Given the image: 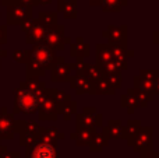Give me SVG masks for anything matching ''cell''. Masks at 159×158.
<instances>
[{"instance_id":"cell-1","label":"cell","mask_w":159,"mask_h":158,"mask_svg":"<svg viewBox=\"0 0 159 158\" xmlns=\"http://www.w3.org/2000/svg\"><path fill=\"white\" fill-rule=\"evenodd\" d=\"M39 97L27 88H16L14 91L13 114H35L38 111Z\"/></svg>"},{"instance_id":"cell-2","label":"cell","mask_w":159,"mask_h":158,"mask_svg":"<svg viewBox=\"0 0 159 158\" xmlns=\"http://www.w3.org/2000/svg\"><path fill=\"white\" fill-rule=\"evenodd\" d=\"M56 59H57L56 50L49 48L46 44H38L34 45L32 49H30V59L27 63L35 64V66L48 70L56 64Z\"/></svg>"},{"instance_id":"cell-3","label":"cell","mask_w":159,"mask_h":158,"mask_svg":"<svg viewBox=\"0 0 159 158\" xmlns=\"http://www.w3.org/2000/svg\"><path fill=\"white\" fill-rule=\"evenodd\" d=\"M154 128L152 126H141L134 134L131 142V147L135 153H140V156H144L147 153L154 151Z\"/></svg>"},{"instance_id":"cell-4","label":"cell","mask_w":159,"mask_h":158,"mask_svg":"<svg viewBox=\"0 0 159 158\" xmlns=\"http://www.w3.org/2000/svg\"><path fill=\"white\" fill-rule=\"evenodd\" d=\"M103 126V115L99 114L93 106H84L81 112L75 114V128H102Z\"/></svg>"},{"instance_id":"cell-5","label":"cell","mask_w":159,"mask_h":158,"mask_svg":"<svg viewBox=\"0 0 159 158\" xmlns=\"http://www.w3.org/2000/svg\"><path fill=\"white\" fill-rule=\"evenodd\" d=\"M21 28L24 32H27L25 41H27L28 45H38V44H43L45 42L48 28L38 18H32L30 21L24 22L21 25Z\"/></svg>"},{"instance_id":"cell-6","label":"cell","mask_w":159,"mask_h":158,"mask_svg":"<svg viewBox=\"0 0 159 158\" xmlns=\"http://www.w3.org/2000/svg\"><path fill=\"white\" fill-rule=\"evenodd\" d=\"M71 38L64 35V25L63 24H56L53 27H49L46 31V36H45V42L49 48L53 50H61L66 44H71Z\"/></svg>"},{"instance_id":"cell-7","label":"cell","mask_w":159,"mask_h":158,"mask_svg":"<svg viewBox=\"0 0 159 158\" xmlns=\"http://www.w3.org/2000/svg\"><path fill=\"white\" fill-rule=\"evenodd\" d=\"M34 18L32 7L22 6L20 3H14L7 6V22L8 24H24Z\"/></svg>"},{"instance_id":"cell-8","label":"cell","mask_w":159,"mask_h":158,"mask_svg":"<svg viewBox=\"0 0 159 158\" xmlns=\"http://www.w3.org/2000/svg\"><path fill=\"white\" fill-rule=\"evenodd\" d=\"M127 32L129 27L126 24L113 25L109 24L106 30L102 31V36L107 39V44L117 45V46H127Z\"/></svg>"},{"instance_id":"cell-9","label":"cell","mask_w":159,"mask_h":158,"mask_svg":"<svg viewBox=\"0 0 159 158\" xmlns=\"http://www.w3.org/2000/svg\"><path fill=\"white\" fill-rule=\"evenodd\" d=\"M25 156L27 158H57V147L38 140L32 146L27 147Z\"/></svg>"},{"instance_id":"cell-10","label":"cell","mask_w":159,"mask_h":158,"mask_svg":"<svg viewBox=\"0 0 159 158\" xmlns=\"http://www.w3.org/2000/svg\"><path fill=\"white\" fill-rule=\"evenodd\" d=\"M38 115L41 120H57L59 119V114L56 105L53 102V100L48 95L46 90H45L43 95L39 97V105H38Z\"/></svg>"},{"instance_id":"cell-11","label":"cell","mask_w":159,"mask_h":158,"mask_svg":"<svg viewBox=\"0 0 159 158\" xmlns=\"http://www.w3.org/2000/svg\"><path fill=\"white\" fill-rule=\"evenodd\" d=\"M67 83L75 91V94H78V95L84 94V92H88V94H92V95L95 94L93 92V81L87 74H84V73L75 72V74L71 76Z\"/></svg>"},{"instance_id":"cell-12","label":"cell","mask_w":159,"mask_h":158,"mask_svg":"<svg viewBox=\"0 0 159 158\" xmlns=\"http://www.w3.org/2000/svg\"><path fill=\"white\" fill-rule=\"evenodd\" d=\"M110 45V44H109ZM110 50H112V59L120 70H124L129 67V58L134 56V49L129 46H117V45H110Z\"/></svg>"},{"instance_id":"cell-13","label":"cell","mask_w":159,"mask_h":158,"mask_svg":"<svg viewBox=\"0 0 159 158\" xmlns=\"http://www.w3.org/2000/svg\"><path fill=\"white\" fill-rule=\"evenodd\" d=\"M16 133V120L8 114L7 108H2L0 112V139H13Z\"/></svg>"},{"instance_id":"cell-14","label":"cell","mask_w":159,"mask_h":158,"mask_svg":"<svg viewBox=\"0 0 159 158\" xmlns=\"http://www.w3.org/2000/svg\"><path fill=\"white\" fill-rule=\"evenodd\" d=\"M73 63H59L52 67V81L55 83H64L69 81V78L73 76Z\"/></svg>"},{"instance_id":"cell-15","label":"cell","mask_w":159,"mask_h":158,"mask_svg":"<svg viewBox=\"0 0 159 158\" xmlns=\"http://www.w3.org/2000/svg\"><path fill=\"white\" fill-rule=\"evenodd\" d=\"M102 133L107 140H117L121 139L123 134V125L119 119H109L106 125L102 126Z\"/></svg>"},{"instance_id":"cell-16","label":"cell","mask_w":159,"mask_h":158,"mask_svg":"<svg viewBox=\"0 0 159 158\" xmlns=\"http://www.w3.org/2000/svg\"><path fill=\"white\" fill-rule=\"evenodd\" d=\"M64 139V133L60 132L56 126H50V128H42L41 134H39V140L45 143H49L52 146L57 147V143Z\"/></svg>"},{"instance_id":"cell-17","label":"cell","mask_w":159,"mask_h":158,"mask_svg":"<svg viewBox=\"0 0 159 158\" xmlns=\"http://www.w3.org/2000/svg\"><path fill=\"white\" fill-rule=\"evenodd\" d=\"M70 55L75 59H84L91 56V45L84 42L82 36H77L74 42L70 44Z\"/></svg>"},{"instance_id":"cell-18","label":"cell","mask_w":159,"mask_h":158,"mask_svg":"<svg viewBox=\"0 0 159 158\" xmlns=\"http://www.w3.org/2000/svg\"><path fill=\"white\" fill-rule=\"evenodd\" d=\"M96 129L95 128H82V129H77L75 132H73L70 134V139L74 140L77 143V146L82 147V146H88L92 139V136L95 134Z\"/></svg>"},{"instance_id":"cell-19","label":"cell","mask_w":159,"mask_h":158,"mask_svg":"<svg viewBox=\"0 0 159 158\" xmlns=\"http://www.w3.org/2000/svg\"><path fill=\"white\" fill-rule=\"evenodd\" d=\"M20 88H27L32 91L34 94H36L38 97H41L46 90V84H45V81L39 80V77H27L25 81L20 83Z\"/></svg>"},{"instance_id":"cell-20","label":"cell","mask_w":159,"mask_h":158,"mask_svg":"<svg viewBox=\"0 0 159 158\" xmlns=\"http://www.w3.org/2000/svg\"><path fill=\"white\" fill-rule=\"evenodd\" d=\"M46 92L53 100V102H55L56 109H57V114L60 112V109L63 108L64 104H67L69 101L73 100L71 95L67 94V92L63 91V90H59V88H46Z\"/></svg>"},{"instance_id":"cell-21","label":"cell","mask_w":159,"mask_h":158,"mask_svg":"<svg viewBox=\"0 0 159 158\" xmlns=\"http://www.w3.org/2000/svg\"><path fill=\"white\" fill-rule=\"evenodd\" d=\"M57 11H60L66 18H75L78 14L77 0H57Z\"/></svg>"},{"instance_id":"cell-22","label":"cell","mask_w":159,"mask_h":158,"mask_svg":"<svg viewBox=\"0 0 159 158\" xmlns=\"http://www.w3.org/2000/svg\"><path fill=\"white\" fill-rule=\"evenodd\" d=\"M141 120L140 119H129L127 120V123L123 126V134H121V139H124L127 143H129V146L133 142V137H134V134L137 133V130L141 128Z\"/></svg>"},{"instance_id":"cell-23","label":"cell","mask_w":159,"mask_h":158,"mask_svg":"<svg viewBox=\"0 0 159 158\" xmlns=\"http://www.w3.org/2000/svg\"><path fill=\"white\" fill-rule=\"evenodd\" d=\"M107 144H109V140L103 136V133L102 132H95V134L92 136L89 144H88V148H89L91 153H101Z\"/></svg>"},{"instance_id":"cell-24","label":"cell","mask_w":159,"mask_h":158,"mask_svg":"<svg viewBox=\"0 0 159 158\" xmlns=\"http://www.w3.org/2000/svg\"><path fill=\"white\" fill-rule=\"evenodd\" d=\"M96 50V62L98 64H103L107 62H112V50H110L109 44H96L95 45Z\"/></svg>"},{"instance_id":"cell-25","label":"cell","mask_w":159,"mask_h":158,"mask_svg":"<svg viewBox=\"0 0 159 158\" xmlns=\"http://www.w3.org/2000/svg\"><path fill=\"white\" fill-rule=\"evenodd\" d=\"M120 106L126 109L127 114H130V115L134 114V111L138 108L137 102H135V98H134V95H133L131 88H129L127 92H124V94L120 95Z\"/></svg>"},{"instance_id":"cell-26","label":"cell","mask_w":159,"mask_h":158,"mask_svg":"<svg viewBox=\"0 0 159 158\" xmlns=\"http://www.w3.org/2000/svg\"><path fill=\"white\" fill-rule=\"evenodd\" d=\"M93 92L98 95H113L116 91L110 87V84L107 83L105 76H102L101 78L93 81Z\"/></svg>"},{"instance_id":"cell-27","label":"cell","mask_w":159,"mask_h":158,"mask_svg":"<svg viewBox=\"0 0 159 158\" xmlns=\"http://www.w3.org/2000/svg\"><path fill=\"white\" fill-rule=\"evenodd\" d=\"M127 6V0H102V11L103 13H119Z\"/></svg>"},{"instance_id":"cell-28","label":"cell","mask_w":159,"mask_h":158,"mask_svg":"<svg viewBox=\"0 0 159 158\" xmlns=\"http://www.w3.org/2000/svg\"><path fill=\"white\" fill-rule=\"evenodd\" d=\"M38 20L46 28L53 27V25L59 24V13H56V11H41L38 14Z\"/></svg>"},{"instance_id":"cell-29","label":"cell","mask_w":159,"mask_h":158,"mask_svg":"<svg viewBox=\"0 0 159 158\" xmlns=\"http://www.w3.org/2000/svg\"><path fill=\"white\" fill-rule=\"evenodd\" d=\"M133 84H134L133 88L141 90V91H145V92H148V94L154 95V81L145 80V78L140 77V76H134V77H133Z\"/></svg>"},{"instance_id":"cell-30","label":"cell","mask_w":159,"mask_h":158,"mask_svg":"<svg viewBox=\"0 0 159 158\" xmlns=\"http://www.w3.org/2000/svg\"><path fill=\"white\" fill-rule=\"evenodd\" d=\"M131 91L135 98L137 106H140V108H145L149 102L154 101V95L148 94V92H145V91H141V90H137V88H131Z\"/></svg>"},{"instance_id":"cell-31","label":"cell","mask_w":159,"mask_h":158,"mask_svg":"<svg viewBox=\"0 0 159 158\" xmlns=\"http://www.w3.org/2000/svg\"><path fill=\"white\" fill-rule=\"evenodd\" d=\"M77 109H78L77 101L71 100V101H69L67 104H64L63 108H61L60 112H59V115H61L64 120H70V119L73 118V115H75V114L78 112Z\"/></svg>"},{"instance_id":"cell-32","label":"cell","mask_w":159,"mask_h":158,"mask_svg":"<svg viewBox=\"0 0 159 158\" xmlns=\"http://www.w3.org/2000/svg\"><path fill=\"white\" fill-rule=\"evenodd\" d=\"M84 74H87L91 80L95 81V80H98V78H101L102 76H103V72H102L101 64H98V63H88V67H87V70H85Z\"/></svg>"},{"instance_id":"cell-33","label":"cell","mask_w":159,"mask_h":158,"mask_svg":"<svg viewBox=\"0 0 159 158\" xmlns=\"http://www.w3.org/2000/svg\"><path fill=\"white\" fill-rule=\"evenodd\" d=\"M105 78L107 80V83L110 84L113 90H119L121 87L123 78H121V72H116V73H110V74H105Z\"/></svg>"},{"instance_id":"cell-34","label":"cell","mask_w":159,"mask_h":158,"mask_svg":"<svg viewBox=\"0 0 159 158\" xmlns=\"http://www.w3.org/2000/svg\"><path fill=\"white\" fill-rule=\"evenodd\" d=\"M46 74V70L38 67L35 64L27 63V77H43Z\"/></svg>"},{"instance_id":"cell-35","label":"cell","mask_w":159,"mask_h":158,"mask_svg":"<svg viewBox=\"0 0 159 158\" xmlns=\"http://www.w3.org/2000/svg\"><path fill=\"white\" fill-rule=\"evenodd\" d=\"M13 58L18 63H25L27 64L28 59H30V49H16L13 52Z\"/></svg>"},{"instance_id":"cell-36","label":"cell","mask_w":159,"mask_h":158,"mask_svg":"<svg viewBox=\"0 0 159 158\" xmlns=\"http://www.w3.org/2000/svg\"><path fill=\"white\" fill-rule=\"evenodd\" d=\"M138 76L145 80L155 81L157 78H159V69H141Z\"/></svg>"},{"instance_id":"cell-37","label":"cell","mask_w":159,"mask_h":158,"mask_svg":"<svg viewBox=\"0 0 159 158\" xmlns=\"http://www.w3.org/2000/svg\"><path fill=\"white\" fill-rule=\"evenodd\" d=\"M71 63H73V69L78 73H85V70L88 67V62H84V59H75Z\"/></svg>"},{"instance_id":"cell-38","label":"cell","mask_w":159,"mask_h":158,"mask_svg":"<svg viewBox=\"0 0 159 158\" xmlns=\"http://www.w3.org/2000/svg\"><path fill=\"white\" fill-rule=\"evenodd\" d=\"M7 42V27L0 25V45H4Z\"/></svg>"},{"instance_id":"cell-39","label":"cell","mask_w":159,"mask_h":158,"mask_svg":"<svg viewBox=\"0 0 159 158\" xmlns=\"http://www.w3.org/2000/svg\"><path fill=\"white\" fill-rule=\"evenodd\" d=\"M17 3H20V4H22V6H30V7L38 6L36 0H17Z\"/></svg>"},{"instance_id":"cell-40","label":"cell","mask_w":159,"mask_h":158,"mask_svg":"<svg viewBox=\"0 0 159 158\" xmlns=\"http://www.w3.org/2000/svg\"><path fill=\"white\" fill-rule=\"evenodd\" d=\"M152 42L159 46V31H154L152 32Z\"/></svg>"},{"instance_id":"cell-41","label":"cell","mask_w":159,"mask_h":158,"mask_svg":"<svg viewBox=\"0 0 159 158\" xmlns=\"http://www.w3.org/2000/svg\"><path fill=\"white\" fill-rule=\"evenodd\" d=\"M0 3H2L3 6H11V4H14V3H17V0H0Z\"/></svg>"},{"instance_id":"cell-42","label":"cell","mask_w":159,"mask_h":158,"mask_svg":"<svg viewBox=\"0 0 159 158\" xmlns=\"http://www.w3.org/2000/svg\"><path fill=\"white\" fill-rule=\"evenodd\" d=\"M154 94H159V78L154 81Z\"/></svg>"},{"instance_id":"cell-43","label":"cell","mask_w":159,"mask_h":158,"mask_svg":"<svg viewBox=\"0 0 159 158\" xmlns=\"http://www.w3.org/2000/svg\"><path fill=\"white\" fill-rule=\"evenodd\" d=\"M38 2V6L41 4V6H46V4H50L52 3V0H36Z\"/></svg>"},{"instance_id":"cell-44","label":"cell","mask_w":159,"mask_h":158,"mask_svg":"<svg viewBox=\"0 0 159 158\" xmlns=\"http://www.w3.org/2000/svg\"><path fill=\"white\" fill-rule=\"evenodd\" d=\"M91 6H101L102 4V0H88Z\"/></svg>"},{"instance_id":"cell-45","label":"cell","mask_w":159,"mask_h":158,"mask_svg":"<svg viewBox=\"0 0 159 158\" xmlns=\"http://www.w3.org/2000/svg\"><path fill=\"white\" fill-rule=\"evenodd\" d=\"M137 158H154V156H152V151H151V153H147V154H144V156H140Z\"/></svg>"},{"instance_id":"cell-46","label":"cell","mask_w":159,"mask_h":158,"mask_svg":"<svg viewBox=\"0 0 159 158\" xmlns=\"http://www.w3.org/2000/svg\"><path fill=\"white\" fill-rule=\"evenodd\" d=\"M6 55H7V50H6L4 48L0 46V58H3V56H6Z\"/></svg>"},{"instance_id":"cell-47","label":"cell","mask_w":159,"mask_h":158,"mask_svg":"<svg viewBox=\"0 0 159 158\" xmlns=\"http://www.w3.org/2000/svg\"><path fill=\"white\" fill-rule=\"evenodd\" d=\"M152 156H154V158H159V153L158 151H152Z\"/></svg>"},{"instance_id":"cell-48","label":"cell","mask_w":159,"mask_h":158,"mask_svg":"<svg viewBox=\"0 0 159 158\" xmlns=\"http://www.w3.org/2000/svg\"><path fill=\"white\" fill-rule=\"evenodd\" d=\"M115 158H119V157H115Z\"/></svg>"}]
</instances>
